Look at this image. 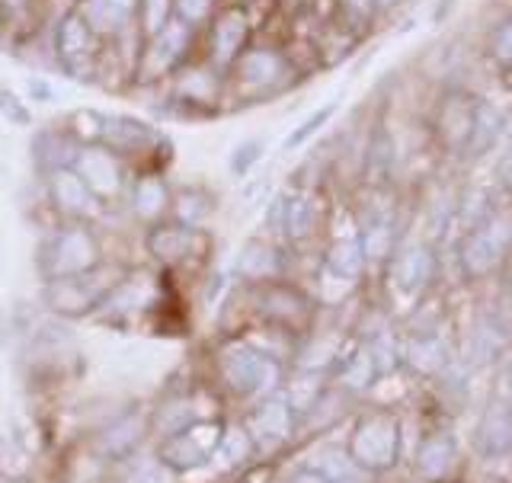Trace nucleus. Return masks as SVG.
<instances>
[{"mask_svg":"<svg viewBox=\"0 0 512 483\" xmlns=\"http://www.w3.org/2000/svg\"><path fill=\"white\" fill-rule=\"evenodd\" d=\"M304 74H308V68L298 61L288 39H272L256 32L247 52L228 71V100L240 106L279 100V96L301 84Z\"/></svg>","mask_w":512,"mask_h":483,"instance_id":"f257e3e1","label":"nucleus"},{"mask_svg":"<svg viewBox=\"0 0 512 483\" xmlns=\"http://www.w3.org/2000/svg\"><path fill=\"white\" fill-rule=\"evenodd\" d=\"M282 359L247 336H228L215 346L212 381L234 400H263L282 391Z\"/></svg>","mask_w":512,"mask_h":483,"instance_id":"f03ea898","label":"nucleus"},{"mask_svg":"<svg viewBox=\"0 0 512 483\" xmlns=\"http://www.w3.org/2000/svg\"><path fill=\"white\" fill-rule=\"evenodd\" d=\"M109 263L100 224L90 221H52L36 247V272L42 285L58 279L87 276Z\"/></svg>","mask_w":512,"mask_h":483,"instance_id":"7ed1b4c3","label":"nucleus"},{"mask_svg":"<svg viewBox=\"0 0 512 483\" xmlns=\"http://www.w3.org/2000/svg\"><path fill=\"white\" fill-rule=\"evenodd\" d=\"M164 100L154 109L170 119H212L228 103V74L212 68L205 58L186 61L164 87Z\"/></svg>","mask_w":512,"mask_h":483,"instance_id":"20e7f679","label":"nucleus"},{"mask_svg":"<svg viewBox=\"0 0 512 483\" xmlns=\"http://www.w3.org/2000/svg\"><path fill=\"white\" fill-rule=\"evenodd\" d=\"M125 272H128V263L109 260L100 269L87 272V276L45 282L42 285L45 311L55 320H93L96 311L103 308V301L109 298L112 288L122 282Z\"/></svg>","mask_w":512,"mask_h":483,"instance_id":"39448f33","label":"nucleus"},{"mask_svg":"<svg viewBox=\"0 0 512 483\" xmlns=\"http://www.w3.org/2000/svg\"><path fill=\"white\" fill-rule=\"evenodd\" d=\"M106 42L84 23L77 10H64L52 20L48 29V52H52L55 68L74 80V84H96Z\"/></svg>","mask_w":512,"mask_h":483,"instance_id":"423d86ee","label":"nucleus"},{"mask_svg":"<svg viewBox=\"0 0 512 483\" xmlns=\"http://www.w3.org/2000/svg\"><path fill=\"white\" fill-rule=\"evenodd\" d=\"M103 148L119 154L138 170H167L170 141L164 128L151 119L132 116V112H106Z\"/></svg>","mask_w":512,"mask_h":483,"instance_id":"0eeeda50","label":"nucleus"},{"mask_svg":"<svg viewBox=\"0 0 512 483\" xmlns=\"http://www.w3.org/2000/svg\"><path fill=\"white\" fill-rule=\"evenodd\" d=\"M224 432H228V423L221 416H205V420H196L183 429L170 432L164 439L151 442V452L157 455V461L176 477L196 474L202 468L215 461Z\"/></svg>","mask_w":512,"mask_h":483,"instance_id":"6e6552de","label":"nucleus"},{"mask_svg":"<svg viewBox=\"0 0 512 483\" xmlns=\"http://www.w3.org/2000/svg\"><path fill=\"white\" fill-rule=\"evenodd\" d=\"M141 247L157 272H180L208 260L212 253V234L205 228H186L180 221H157L141 231Z\"/></svg>","mask_w":512,"mask_h":483,"instance_id":"1a4fd4ad","label":"nucleus"},{"mask_svg":"<svg viewBox=\"0 0 512 483\" xmlns=\"http://www.w3.org/2000/svg\"><path fill=\"white\" fill-rule=\"evenodd\" d=\"M199 55V32L183 23H170L157 36L141 42L138 68H135V90L164 87L167 80L183 68L186 61Z\"/></svg>","mask_w":512,"mask_h":483,"instance_id":"9d476101","label":"nucleus"},{"mask_svg":"<svg viewBox=\"0 0 512 483\" xmlns=\"http://www.w3.org/2000/svg\"><path fill=\"white\" fill-rule=\"evenodd\" d=\"M253 39L256 23L250 4H244V0H224V7L212 16V23L199 32V58L228 74L231 64L247 52Z\"/></svg>","mask_w":512,"mask_h":483,"instance_id":"9b49d317","label":"nucleus"},{"mask_svg":"<svg viewBox=\"0 0 512 483\" xmlns=\"http://www.w3.org/2000/svg\"><path fill=\"white\" fill-rule=\"evenodd\" d=\"M144 442H151L148 410H144L141 404H135V407H125L119 413H112L100 429H93L90 455L96 461H103L109 468V464H116V461H122L128 455L141 452Z\"/></svg>","mask_w":512,"mask_h":483,"instance_id":"f8f14e48","label":"nucleus"},{"mask_svg":"<svg viewBox=\"0 0 512 483\" xmlns=\"http://www.w3.org/2000/svg\"><path fill=\"white\" fill-rule=\"evenodd\" d=\"M512 250V215L490 212L461 240V266L468 276H487Z\"/></svg>","mask_w":512,"mask_h":483,"instance_id":"ddd939ff","label":"nucleus"},{"mask_svg":"<svg viewBox=\"0 0 512 483\" xmlns=\"http://www.w3.org/2000/svg\"><path fill=\"white\" fill-rule=\"evenodd\" d=\"M42 189H45V205L52 208L55 221L100 224L109 215V208L96 199V192L87 186V180L74 167L48 173L42 180Z\"/></svg>","mask_w":512,"mask_h":483,"instance_id":"4468645a","label":"nucleus"},{"mask_svg":"<svg viewBox=\"0 0 512 483\" xmlns=\"http://www.w3.org/2000/svg\"><path fill=\"white\" fill-rule=\"evenodd\" d=\"M349 458L362 471H388L400 452V423L391 413H372L356 423L346 442Z\"/></svg>","mask_w":512,"mask_h":483,"instance_id":"2eb2a0df","label":"nucleus"},{"mask_svg":"<svg viewBox=\"0 0 512 483\" xmlns=\"http://www.w3.org/2000/svg\"><path fill=\"white\" fill-rule=\"evenodd\" d=\"M74 170L84 176L87 186L96 192V199H100L109 212L112 208H122L125 192L132 186V176H135V167L128 164V160H122L119 154H112L109 148H103V144L80 148Z\"/></svg>","mask_w":512,"mask_h":483,"instance_id":"dca6fc26","label":"nucleus"},{"mask_svg":"<svg viewBox=\"0 0 512 483\" xmlns=\"http://www.w3.org/2000/svg\"><path fill=\"white\" fill-rule=\"evenodd\" d=\"M250 295L260 317L276 333H301L311 320V301L298 285L285 279H272L263 285H250Z\"/></svg>","mask_w":512,"mask_h":483,"instance_id":"f3484780","label":"nucleus"},{"mask_svg":"<svg viewBox=\"0 0 512 483\" xmlns=\"http://www.w3.org/2000/svg\"><path fill=\"white\" fill-rule=\"evenodd\" d=\"M320 224V202L308 189H282L266 212V228L285 244H304Z\"/></svg>","mask_w":512,"mask_h":483,"instance_id":"a211bd4d","label":"nucleus"},{"mask_svg":"<svg viewBox=\"0 0 512 483\" xmlns=\"http://www.w3.org/2000/svg\"><path fill=\"white\" fill-rule=\"evenodd\" d=\"M170 205H173V186L167 180V170H138L122 202L128 218H132L141 231L151 228L157 221H167Z\"/></svg>","mask_w":512,"mask_h":483,"instance_id":"6ab92c4d","label":"nucleus"},{"mask_svg":"<svg viewBox=\"0 0 512 483\" xmlns=\"http://www.w3.org/2000/svg\"><path fill=\"white\" fill-rule=\"evenodd\" d=\"M295 423H298V413L292 407V400L285 397V391H276L263 400H256L244 420L256 452H263V448H279L282 442H288L295 432Z\"/></svg>","mask_w":512,"mask_h":483,"instance_id":"aec40b11","label":"nucleus"},{"mask_svg":"<svg viewBox=\"0 0 512 483\" xmlns=\"http://www.w3.org/2000/svg\"><path fill=\"white\" fill-rule=\"evenodd\" d=\"M77 154H80V144L71 138V132L64 128V122H48V125L32 128L29 160H32V167H36L39 180H45V176L55 173V170L74 167Z\"/></svg>","mask_w":512,"mask_h":483,"instance_id":"412c9836","label":"nucleus"},{"mask_svg":"<svg viewBox=\"0 0 512 483\" xmlns=\"http://www.w3.org/2000/svg\"><path fill=\"white\" fill-rule=\"evenodd\" d=\"M71 10L84 16V23L103 42H119L138 32V0H80Z\"/></svg>","mask_w":512,"mask_h":483,"instance_id":"4be33fe9","label":"nucleus"},{"mask_svg":"<svg viewBox=\"0 0 512 483\" xmlns=\"http://www.w3.org/2000/svg\"><path fill=\"white\" fill-rule=\"evenodd\" d=\"M205 413L199 407V394L189 391V388H167L154 400V407H148V426H151V442L154 439H164L170 432L183 429L196 420H205Z\"/></svg>","mask_w":512,"mask_h":483,"instance_id":"5701e85b","label":"nucleus"},{"mask_svg":"<svg viewBox=\"0 0 512 483\" xmlns=\"http://www.w3.org/2000/svg\"><path fill=\"white\" fill-rule=\"evenodd\" d=\"M474 103L477 96L464 90H448L436 106V135L442 138L445 148L468 151L471 125H474Z\"/></svg>","mask_w":512,"mask_h":483,"instance_id":"b1692460","label":"nucleus"},{"mask_svg":"<svg viewBox=\"0 0 512 483\" xmlns=\"http://www.w3.org/2000/svg\"><path fill=\"white\" fill-rule=\"evenodd\" d=\"M237 279L247 282V285H263L272 279H282L285 272V253L276 240L269 237H253L244 244L237 256Z\"/></svg>","mask_w":512,"mask_h":483,"instance_id":"393cba45","label":"nucleus"},{"mask_svg":"<svg viewBox=\"0 0 512 483\" xmlns=\"http://www.w3.org/2000/svg\"><path fill=\"white\" fill-rule=\"evenodd\" d=\"M512 445V407L506 400H490V407L480 416L477 426V448L487 458H500Z\"/></svg>","mask_w":512,"mask_h":483,"instance_id":"a878e982","label":"nucleus"},{"mask_svg":"<svg viewBox=\"0 0 512 483\" xmlns=\"http://www.w3.org/2000/svg\"><path fill=\"white\" fill-rule=\"evenodd\" d=\"M176 480L180 477L170 474L151 448H141V452L109 464L106 471V483H176Z\"/></svg>","mask_w":512,"mask_h":483,"instance_id":"bb28decb","label":"nucleus"},{"mask_svg":"<svg viewBox=\"0 0 512 483\" xmlns=\"http://www.w3.org/2000/svg\"><path fill=\"white\" fill-rule=\"evenodd\" d=\"M215 192L199 183H189L173 189V205H170V221H180L186 228H205V221L215 215Z\"/></svg>","mask_w":512,"mask_h":483,"instance_id":"cd10ccee","label":"nucleus"},{"mask_svg":"<svg viewBox=\"0 0 512 483\" xmlns=\"http://www.w3.org/2000/svg\"><path fill=\"white\" fill-rule=\"evenodd\" d=\"M432 272H436V256L426 244H410L397 253L394 260V285L400 292H420V288L432 279Z\"/></svg>","mask_w":512,"mask_h":483,"instance_id":"c85d7f7f","label":"nucleus"},{"mask_svg":"<svg viewBox=\"0 0 512 483\" xmlns=\"http://www.w3.org/2000/svg\"><path fill=\"white\" fill-rule=\"evenodd\" d=\"M365 247H362V237H340L333 240L324 253V272L336 282H356L365 269Z\"/></svg>","mask_w":512,"mask_h":483,"instance_id":"c756f323","label":"nucleus"},{"mask_svg":"<svg viewBox=\"0 0 512 483\" xmlns=\"http://www.w3.org/2000/svg\"><path fill=\"white\" fill-rule=\"evenodd\" d=\"M503 125H506V112L500 106H493L487 96H477L474 103V125H471V141H468V154H487L496 141L503 138Z\"/></svg>","mask_w":512,"mask_h":483,"instance_id":"7c9ffc66","label":"nucleus"},{"mask_svg":"<svg viewBox=\"0 0 512 483\" xmlns=\"http://www.w3.org/2000/svg\"><path fill=\"white\" fill-rule=\"evenodd\" d=\"M378 4L375 0H333V20L336 26H343L356 39H365V32L378 23Z\"/></svg>","mask_w":512,"mask_h":483,"instance_id":"2f4dec72","label":"nucleus"},{"mask_svg":"<svg viewBox=\"0 0 512 483\" xmlns=\"http://www.w3.org/2000/svg\"><path fill=\"white\" fill-rule=\"evenodd\" d=\"M362 247H365V260H384V256L394 253L397 244V231H394V218L388 212H375L362 224Z\"/></svg>","mask_w":512,"mask_h":483,"instance_id":"473e14b6","label":"nucleus"},{"mask_svg":"<svg viewBox=\"0 0 512 483\" xmlns=\"http://www.w3.org/2000/svg\"><path fill=\"white\" fill-rule=\"evenodd\" d=\"M455 461V442L452 436H429L420 448V458H416V471L426 480H439L448 474Z\"/></svg>","mask_w":512,"mask_h":483,"instance_id":"72a5a7b5","label":"nucleus"},{"mask_svg":"<svg viewBox=\"0 0 512 483\" xmlns=\"http://www.w3.org/2000/svg\"><path fill=\"white\" fill-rule=\"evenodd\" d=\"M308 468L327 477V483H365V471L349 458V452H340V448H324Z\"/></svg>","mask_w":512,"mask_h":483,"instance_id":"f704fd0d","label":"nucleus"},{"mask_svg":"<svg viewBox=\"0 0 512 483\" xmlns=\"http://www.w3.org/2000/svg\"><path fill=\"white\" fill-rule=\"evenodd\" d=\"M484 58L496 74L512 68V13L500 16L484 36Z\"/></svg>","mask_w":512,"mask_h":483,"instance_id":"c9c22d12","label":"nucleus"},{"mask_svg":"<svg viewBox=\"0 0 512 483\" xmlns=\"http://www.w3.org/2000/svg\"><path fill=\"white\" fill-rule=\"evenodd\" d=\"M64 128L71 132V138L80 144V148H93V144H103V132H106V112L103 109H74L64 119Z\"/></svg>","mask_w":512,"mask_h":483,"instance_id":"e433bc0d","label":"nucleus"},{"mask_svg":"<svg viewBox=\"0 0 512 483\" xmlns=\"http://www.w3.org/2000/svg\"><path fill=\"white\" fill-rule=\"evenodd\" d=\"M256 452V445L250 439V432L244 423H228V432H224V439H221V448H218V455L215 461H224L228 468H240L250 455Z\"/></svg>","mask_w":512,"mask_h":483,"instance_id":"4c0bfd02","label":"nucleus"},{"mask_svg":"<svg viewBox=\"0 0 512 483\" xmlns=\"http://www.w3.org/2000/svg\"><path fill=\"white\" fill-rule=\"evenodd\" d=\"M138 36L141 42L157 36L173 23V0H138Z\"/></svg>","mask_w":512,"mask_h":483,"instance_id":"58836bf2","label":"nucleus"},{"mask_svg":"<svg viewBox=\"0 0 512 483\" xmlns=\"http://www.w3.org/2000/svg\"><path fill=\"white\" fill-rule=\"evenodd\" d=\"M0 119L13 128H32L36 125V112H32V103L20 90H13L10 84H0Z\"/></svg>","mask_w":512,"mask_h":483,"instance_id":"ea45409f","label":"nucleus"},{"mask_svg":"<svg viewBox=\"0 0 512 483\" xmlns=\"http://www.w3.org/2000/svg\"><path fill=\"white\" fill-rule=\"evenodd\" d=\"M221 7L224 0H173V20L202 32Z\"/></svg>","mask_w":512,"mask_h":483,"instance_id":"a19ab883","label":"nucleus"},{"mask_svg":"<svg viewBox=\"0 0 512 483\" xmlns=\"http://www.w3.org/2000/svg\"><path fill=\"white\" fill-rule=\"evenodd\" d=\"M336 116V103H330V106H320V109H314L311 112V116L308 119H304L298 128H292V132H288V138L282 141V148L285 151H298L301 148V144H308L317 132H320V128H324L330 119Z\"/></svg>","mask_w":512,"mask_h":483,"instance_id":"79ce46f5","label":"nucleus"},{"mask_svg":"<svg viewBox=\"0 0 512 483\" xmlns=\"http://www.w3.org/2000/svg\"><path fill=\"white\" fill-rule=\"evenodd\" d=\"M407 359L410 365H416L420 372H436V368L445 365V346L436 340V336H426V340H413L407 346Z\"/></svg>","mask_w":512,"mask_h":483,"instance_id":"37998d69","label":"nucleus"},{"mask_svg":"<svg viewBox=\"0 0 512 483\" xmlns=\"http://www.w3.org/2000/svg\"><path fill=\"white\" fill-rule=\"evenodd\" d=\"M263 151H266L263 138H247V141H240L237 148L231 151V157H228V170H231V176H237V180H244V176H250L253 167L263 160Z\"/></svg>","mask_w":512,"mask_h":483,"instance_id":"c03bdc74","label":"nucleus"},{"mask_svg":"<svg viewBox=\"0 0 512 483\" xmlns=\"http://www.w3.org/2000/svg\"><path fill=\"white\" fill-rule=\"evenodd\" d=\"M375 375H378V368H375L372 352H356V356L346 362L340 381H343V388H349V391H362V388H368V384L375 381Z\"/></svg>","mask_w":512,"mask_h":483,"instance_id":"a18cd8bd","label":"nucleus"},{"mask_svg":"<svg viewBox=\"0 0 512 483\" xmlns=\"http://www.w3.org/2000/svg\"><path fill=\"white\" fill-rule=\"evenodd\" d=\"M23 96L26 100H32V103H55L58 100V90H55V84L48 77H42V74H29L26 80H23Z\"/></svg>","mask_w":512,"mask_h":483,"instance_id":"49530a36","label":"nucleus"},{"mask_svg":"<svg viewBox=\"0 0 512 483\" xmlns=\"http://www.w3.org/2000/svg\"><path fill=\"white\" fill-rule=\"evenodd\" d=\"M288 483H327V477H320L314 468H301L292 480H288Z\"/></svg>","mask_w":512,"mask_h":483,"instance_id":"de8ad7c7","label":"nucleus"},{"mask_svg":"<svg viewBox=\"0 0 512 483\" xmlns=\"http://www.w3.org/2000/svg\"><path fill=\"white\" fill-rule=\"evenodd\" d=\"M0 483H39L36 477L29 474H10V471H0Z\"/></svg>","mask_w":512,"mask_h":483,"instance_id":"09e8293b","label":"nucleus"},{"mask_svg":"<svg viewBox=\"0 0 512 483\" xmlns=\"http://www.w3.org/2000/svg\"><path fill=\"white\" fill-rule=\"evenodd\" d=\"M378 4V13L384 16V13H391V10H397L400 4H407V0H375Z\"/></svg>","mask_w":512,"mask_h":483,"instance_id":"8fccbe9b","label":"nucleus"},{"mask_svg":"<svg viewBox=\"0 0 512 483\" xmlns=\"http://www.w3.org/2000/svg\"><path fill=\"white\" fill-rule=\"evenodd\" d=\"M80 0H48V10L52 7H58V13H64V10H71V7H77Z\"/></svg>","mask_w":512,"mask_h":483,"instance_id":"3c124183","label":"nucleus"},{"mask_svg":"<svg viewBox=\"0 0 512 483\" xmlns=\"http://www.w3.org/2000/svg\"><path fill=\"white\" fill-rule=\"evenodd\" d=\"M506 189H509V196H512V157H509V164H506Z\"/></svg>","mask_w":512,"mask_h":483,"instance_id":"603ef678","label":"nucleus"}]
</instances>
